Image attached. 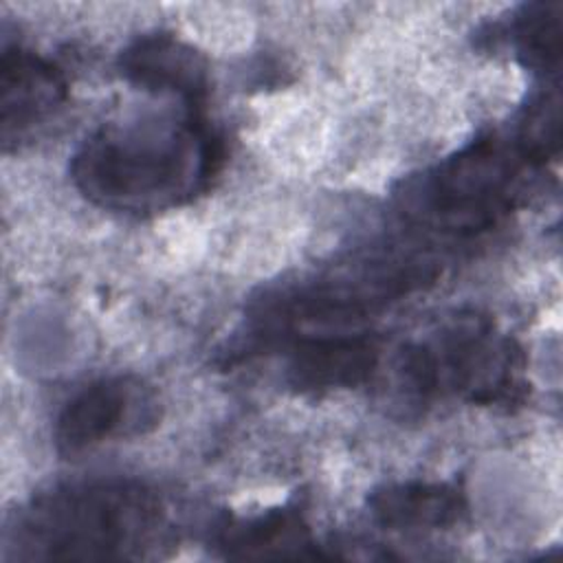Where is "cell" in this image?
I'll list each match as a JSON object with an SVG mask.
<instances>
[{
    "label": "cell",
    "mask_w": 563,
    "mask_h": 563,
    "mask_svg": "<svg viewBox=\"0 0 563 563\" xmlns=\"http://www.w3.org/2000/svg\"><path fill=\"white\" fill-rule=\"evenodd\" d=\"M220 163V139L200 112L187 110L180 119L103 125L73 156L70 176L103 209L150 213L194 198Z\"/></svg>",
    "instance_id": "cell-1"
},
{
    "label": "cell",
    "mask_w": 563,
    "mask_h": 563,
    "mask_svg": "<svg viewBox=\"0 0 563 563\" xmlns=\"http://www.w3.org/2000/svg\"><path fill=\"white\" fill-rule=\"evenodd\" d=\"M165 528L154 490L132 479H95L37 495L7 530L20 559H134Z\"/></svg>",
    "instance_id": "cell-2"
},
{
    "label": "cell",
    "mask_w": 563,
    "mask_h": 563,
    "mask_svg": "<svg viewBox=\"0 0 563 563\" xmlns=\"http://www.w3.org/2000/svg\"><path fill=\"white\" fill-rule=\"evenodd\" d=\"M534 165L512 139L479 136L402 183L400 211L416 224L451 235L495 227L521 198Z\"/></svg>",
    "instance_id": "cell-3"
},
{
    "label": "cell",
    "mask_w": 563,
    "mask_h": 563,
    "mask_svg": "<svg viewBox=\"0 0 563 563\" xmlns=\"http://www.w3.org/2000/svg\"><path fill=\"white\" fill-rule=\"evenodd\" d=\"M521 365L512 339L497 334L490 319L466 312L402 347L394 369L400 391L418 405L444 396L510 405L521 398Z\"/></svg>",
    "instance_id": "cell-4"
},
{
    "label": "cell",
    "mask_w": 563,
    "mask_h": 563,
    "mask_svg": "<svg viewBox=\"0 0 563 563\" xmlns=\"http://www.w3.org/2000/svg\"><path fill=\"white\" fill-rule=\"evenodd\" d=\"M424 257L383 255L336 266L319 277L266 292L251 310L255 336H290L308 328H341L435 279Z\"/></svg>",
    "instance_id": "cell-5"
},
{
    "label": "cell",
    "mask_w": 563,
    "mask_h": 563,
    "mask_svg": "<svg viewBox=\"0 0 563 563\" xmlns=\"http://www.w3.org/2000/svg\"><path fill=\"white\" fill-rule=\"evenodd\" d=\"M156 420L158 402L141 380L101 378L64 405L55 424V446L62 455H77L103 440L145 431Z\"/></svg>",
    "instance_id": "cell-6"
},
{
    "label": "cell",
    "mask_w": 563,
    "mask_h": 563,
    "mask_svg": "<svg viewBox=\"0 0 563 563\" xmlns=\"http://www.w3.org/2000/svg\"><path fill=\"white\" fill-rule=\"evenodd\" d=\"M380 341L367 332H312L295 341L286 383L301 394L358 387L378 369Z\"/></svg>",
    "instance_id": "cell-7"
},
{
    "label": "cell",
    "mask_w": 563,
    "mask_h": 563,
    "mask_svg": "<svg viewBox=\"0 0 563 563\" xmlns=\"http://www.w3.org/2000/svg\"><path fill=\"white\" fill-rule=\"evenodd\" d=\"M119 68L130 84L156 95H174L187 110L200 112L209 92L207 59L172 33L141 35L125 46Z\"/></svg>",
    "instance_id": "cell-8"
},
{
    "label": "cell",
    "mask_w": 563,
    "mask_h": 563,
    "mask_svg": "<svg viewBox=\"0 0 563 563\" xmlns=\"http://www.w3.org/2000/svg\"><path fill=\"white\" fill-rule=\"evenodd\" d=\"M0 121L4 143L44 123L66 101L68 86L57 66L20 46H4L0 62Z\"/></svg>",
    "instance_id": "cell-9"
},
{
    "label": "cell",
    "mask_w": 563,
    "mask_h": 563,
    "mask_svg": "<svg viewBox=\"0 0 563 563\" xmlns=\"http://www.w3.org/2000/svg\"><path fill=\"white\" fill-rule=\"evenodd\" d=\"M369 515L389 530H440L466 515V497L460 488L440 482H402L376 488Z\"/></svg>",
    "instance_id": "cell-10"
},
{
    "label": "cell",
    "mask_w": 563,
    "mask_h": 563,
    "mask_svg": "<svg viewBox=\"0 0 563 563\" xmlns=\"http://www.w3.org/2000/svg\"><path fill=\"white\" fill-rule=\"evenodd\" d=\"M213 541L231 559L319 556L308 523L290 508L268 510L251 519H227L218 526Z\"/></svg>",
    "instance_id": "cell-11"
},
{
    "label": "cell",
    "mask_w": 563,
    "mask_h": 563,
    "mask_svg": "<svg viewBox=\"0 0 563 563\" xmlns=\"http://www.w3.org/2000/svg\"><path fill=\"white\" fill-rule=\"evenodd\" d=\"M563 4L552 2H530L523 4L512 24L510 42L517 57L534 73L552 75L561 64V42H563Z\"/></svg>",
    "instance_id": "cell-12"
},
{
    "label": "cell",
    "mask_w": 563,
    "mask_h": 563,
    "mask_svg": "<svg viewBox=\"0 0 563 563\" xmlns=\"http://www.w3.org/2000/svg\"><path fill=\"white\" fill-rule=\"evenodd\" d=\"M512 141L523 156L541 167L559 154L561 145V97L559 88L550 86L534 95L523 108Z\"/></svg>",
    "instance_id": "cell-13"
}]
</instances>
